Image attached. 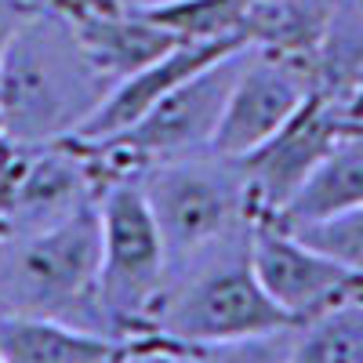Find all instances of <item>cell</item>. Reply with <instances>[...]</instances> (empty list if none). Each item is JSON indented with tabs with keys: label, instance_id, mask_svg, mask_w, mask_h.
Returning <instances> with one entry per match:
<instances>
[{
	"label": "cell",
	"instance_id": "cell-6",
	"mask_svg": "<svg viewBox=\"0 0 363 363\" xmlns=\"http://www.w3.org/2000/svg\"><path fill=\"white\" fill-rule=\"evenodd\" d=\"M99 200V178L73 138L0 153V236L37 233Z\"/></svg>",
	"mask_w": 363,
	"mask_h": 363
},
{
	"label": "cell",
	"instance_id": "cell-14",
	"mask_svg": "<svg viewBox=\"0 0 363 363\" xmlns=\"http://www.w3.org/2000/svg\"><path fill=\"white\" fill-rule=\"evenodd\" d=\"M0 359L4 363H106L124 359V342L51 316L0 313Z\"/></svg>",
	"mask_w": 363,
	"mask_h": 363
},
{
	"label": "cell",
	"instance_id": "cell-23",
	"mask_svg": "<svg viewBox=\"0 0 363 363\" xmlns=\"http://www.w3.org/2000/svg\"><path fill=\"white\" fill-rule=\"evenodd\" d=\"M4 149H8V138H4V131H0V153H4Z\"/></svg>",
	"mask_w": 363,
	"mask_h": 363
},
{
	"label": "cell",
	"instance_id": "cell-8",
	"mask_svg": "<svg viewBox=\"0 0 363 363\" xmlns=\"http://www.w3.org/2000/svg\"><path fill=\"white\" fill-rule=\"evenodd\" d=\"M313 91V69L306 58L280 55L269 48H247L229 87L211 149L225 157L251 153L258 142H265L277 128L287 124Z\"/></svg>",
	"mask_w": 363,
	"mask_h": 363
},
{
	"label": "cell",
	"instance_id": "cell-10",
	"mask_svg": "<svg viewBox=\"0 0 363 363\" xmlns=\"http://www.w3.org/2000/svg\"><path fill=\"white\" fill-rule=\"evenodd\" d=\"M342 131H349L342 102L313 91L284 128L258 142L251 153L236 157L258 218H272L294 196V189L309 178V171L320 164V157L335 145Z\"/></svg>",
	"mask_w": 363,
	"mask_h": 363
},
{
	"label": "cell",
	"instance_id": "cell-18",
	"mask_svg": "<svg viewBox=\"0 0 363 363\" xmlns=\"http://www.w3.org/2000/svg\"><path fill=\"white\" fill-rule=\"evenodd\" d=\"M251 4L255 0H171L160 8H145V15L182 40H244Z\"/></svg>",
	"mask_w": 363,
	"mask_h": 363
},
{
	"label": "cell",
	"instance_id": "cell-20",
	"mask_svg": "<svg viewBox=\"0 0 363 363\" xmlns=\"http://www.w3.org/2000/svg\"><path fill=\"white\" fill-rule=\"evenodd\" d=\"M40 4H33V0H0V58H4L8 44L15 40V33L22 29V22L33 15Z\"/></svg>",
	"mask_w": 363,
	"mask_h": 363
},
{
	"label": "cell",
	"instance_id": "cell-19",
	"mask_svg": "<svg viewBox=\"0 0 363 363\" xmlns=\"http://www.w3.org/2000/svg\"><path fill=\"white\" fill-rule=\"evenodd\" d=\"M301 240H309L313 247L327 251L330 258H338L342 265H349L356 277H363V203L345 211L338 218H327L320 225L309 229H291Z\"/></svg>",
	"mask_w": 363,
	"mask_h": 363
},
{
	"label": "cell",
	"instance_id": "cell-7",
	"mask_svg": "<svg viewBox=\"0 0 363 363\" xmlns=\"http://www.w3.org/2000/svg\"><path fill=\"white\" fill-rule=\"evenodd\" d=\"M244 51L247 48H240V51L218 58V62L196 69L182 84H174L164 99H157L135 120V124H128L124 131H116L109 138L124 145L142 164V171L157 160L193 153V149H207L211 138H215L218 120H222V109H225L229 87L236 80Z\"/></svg>",
	"mask_w": 363,
	"mask_h": 363
},
{
	"label": "cell",
	"instance_id": "cell-15",
	"mask_svg": "<svg viewBox=\"0 0 363 363\" xmlns=\"http://www.w3.org/2000/svg\"><path fill=\"white\" fill-rule=\"evenodd\" d=\"M335 0H255L244 18V40L313 62Z\"/></svg>",
	"mask_w": 363,
	"mask_h": 363
},
{
	"label": "cell",
	"instance_id": "cell-17",
	"mask_svg": "<svg viewBox=\"0 0 363 363\" xmlns=\"http://www.w3.org/2000/svg\"><path fill=\"white\" fill-rule=\"evenodd\" d=\"M291 359L298 363H363V287L335 306L294 323Z\"/></svg>",
	"mask_w": 363,
	"mask_h": 363
},
{
	"label": "cell",
	"instance_id": "cell-12",
	"mask_svg": "<svg viewBox=\"0 0 363 363\" xmlns=\"http://www.w3.org/2000/svg\"><path fill=\"white\" fill-rule=\"evenodd\" d=\"M240 48H251V44H244V40H178L171 51L153 58L149 66L135 69L124 80H116L109 87V95L102 99V106L91 113V120L73 138L77 142H99V138H109L116 131H124L157 99H164L174 84H182L196 69L218 62V58H225Z\"/></svg>",
	"mask_w": 363,
	"mask_h": 363
},
{
	"label": "cell",
	"instance_id": "cell-16",
	"mask_svg": "<svg viewBox=\"0 0 363 363\" xmlns=\"http://www.w3.org/2000/svg\"><path fill=\"white\" fill-rule=\"evenodd\" d=\"M309 69L320 95L345 102L363 69V0H335Z\"/></svg>",
	"mask_w": 363,
	"mask_h": 363
},
{
	"label": "cell",
	"instance_id": "cell-22",
	"mask_svg": "<svg viewBox=\"0 0 363 363\" xmlns=\"http://www.w3.org/2000/svg\"><path fill=\"white\" fill-rule=\"evenodd\" d=\"M102 4H116V8H135V11H145V8L171 4V0H102Z\"/></svg>",
	"mask_w": 363,
	"mask_h": 363
},
{
	"label": "cell",
	"instance_id": "cell-5",
	"mask_svg": "<svg viewBox=\"0 0 363 363\" xmlns=\"http://www.w3.org/2000/svg\"><path fill=\"white\" fill-rule=\"evenodd\" d=\"M99 316L109 338H135L153 323L167 280V255L142 182L124 178L99 189Z\"/></svg>",
	"mask_w": 363,
	"mask_h": 363
},
{
	"label": "cell",
	"instance_id": "cell-21",
	"mask_svg": "<svg viewBox=\"0 0 363 363\" xmlns=\"http://www.w3.org/2000/svg\"><path fill=\"white\" fill-rule=\"evenodd\" d=\"M342 109H345V124H349V131H363V69H359L352 91L345 95Z\"/></svg>",
	"mask_w": 363,
	"mask_h": 363
},
{
	"label": "cell",
	"instance_id": "cell-13",
	"mask_svg": "<svg viewBox=\"0 0 363 363\" xmlns=\"http://www.w3.org/2000/svg\"><path fill=\"white\" fill-rule=\"evenodd\" d=\"M363 203V131H342L294 196L272 215L284 229H309Z\"/></svg>",
	"mask_w": 363,
	"mask_h": 363
},
{
	"label": "cell",
	"instance_id": "cell-3",
	"mask_svg": "<svg viewBox=\"0 0 363 363\" xmlns=\"http://www.w3.org/2000/svg\"><path fill=\"white\" fill-rule=\"evenodd\" d=\"M99 255V200L48 229L0 236V313L51 316L102 330Z\"/></svg>",
	"mask_w": 363,
	"mask_h": 363
},
{
	"label": "cell",
	"instance_id": "cell-2",
	"mask_svg": "<svg viewBox=\"0 0 363 363\" xmlns=\"http://www.w3.org/2000/svg\"><path fill=\"white\" fill-rule=\"evenodd\" d=\"M251 229L255 225L167 269L153 323H149L153 352L160 359H182L196 345L236 342L291 327V320L272 306V298L255 277Z\"/></svg>",
	"mask_w": 363,
	"mask_h": 363
},
{
	"label": "cell",
	"instance_id": "cell-11",
	"mask_svg": "<svg viewBox=\"0 0 363 363\" xmlns=\"http://www.w3.org/2000/svg\"><path fill=\"white\" fill-rule=\"evenodd\" d=\"M55 4L69 15L91 62L113 84L149 66L153 58H160L182 40L135 8H116L102 4V0H55Z\"/></svg>",
	"mask_w": 363,
	"mask_h": 363
},
{
	"label": "cell",
	"instance_id": "cell-1",
	"mask_svg": "<svg viewBox=\"0 0 363 363\" xmlns=\"http://www.w3.org/2000/svg\"><path fill=\"white\" fill-rule=\"evenodd\" d=\"M113 80L84 51L69 15L48 0L22 22L0 58V131L8 145L73 138Z\"/></svg>",
	"mask_w": 363,
	"mask_h": 363
},
{
	"label": "cell",
	"instance_id": "cell-4",
	"mask_svg": "<svg viewBox=\"0 0 363 363\" xmlns=\"http://www.w3.org/2000/svg\"><path fill=\"white\" fill-rule=\"evenodd\" d=\"M138 182L157 218L167 269L258 222L240 160L211 145L149 164Z\"/></svg>",
	"mask_w": 363,
	"mask_h": 363
},
{
	"label": "cell",
	"instance_id": "cell-9",
	"mask_svg": "<svg viewBox=\"0 0 363 363\" xmlns=\"http://www.w3.org/2000/svg\"><path fill=\"white\" fill-rule=\"evenodd\" d=\"M251 265L262 291L291 323L309 320L363 287V277L349 265L269 218H258L251 229Z\"/></svg>",
	"mask_w": 363,
	"mask_h": 363
},
{
	"label": "cell",
	"instance_id": "cell-24",
	"mask_svg": "<svg viewBox=\"0 0 363 363\" xmlns=\"http://www.w3.org/2000/svg\"><path fill=\"white\" fill-rule=\"evenodd\" d=\"M33 4H48V0H33Z\"/></svg>",
	"mask_w": 363,
	"mask_h": 363
}]
</instances>
